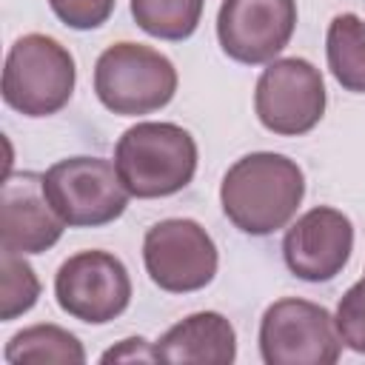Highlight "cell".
Returning <instances> with one entry per match:
<instances>
[{"mask_svg":"<svg viewBox=\"0 0 365 365\" xmlns=\"http://www.w3.org/2000/svg\"><path fill=\"white\" fill-rule=\"evenodd\" d=\"M9 365H26V362H68V365H80L86 362V351L83 342L51 322L43 325H29L23 331H17L3 351Z\"/></svg>","mask_w":365,"mask_h":365,"instance_id":"obj_15","label":"cell"},{"mask_svg":"<svg viewBox=\"0 0 365 365\" xmlns=\"http://www.w3.org/2000/svg\"><path fill=\"white\" fill-rule=\"evenodd\" d=\"M46 194L54 211L71 228H100L123 217L128 188L111 160L68 157L54 163L46 174Z\"/></svg>","mask_w":365,"mask_h":365,"instance_id":"obj_5","label":"cell"},{"mask_svg":"<svg viewBox=\"0 0 365 365\" xmlns=\"http://www.w3.org/2000/svg\"><path fill=\"white\" fill-rule=\"evenodd\" d=\"M94 94L120 117L151 114L177 94V68L163 51L123 40L97 57Z\"/></svg>","mask_w":365,"mask_h":365,"instance_id":"obj_3","label":"cell"},{"mask_svg":"<svg viewBox=\"0 0 365 365\" xmlns=\"http://www.w3.org/2000/svg\"><path fill=\"white\" fill-rule=\"evenodd\" d=\"M157 362L182 365H231L237 359L234 325L217 311H197L171 325L154 342Z\"/></svg>","mask_w":365,"mask_h":365,"instance_id":"obj_13","label":"cell"},{"mask_svg":"<svg viewBox=\"0 0 365 365\" xmlns=\"http://www.w3.org/2000/svg\"><path fill=\"white\" fill-rule=\"evenodd\" d=\"M297 0H222L217 40L242 66L271 63L294 37Z\"/></svg>","mask_w":365,"mask_h":365,"instance_id":"obj_10","label":"cell"},{"mask_svg":"<svg viewBox=\"0 0 365 365\" xmlns=\"http://www.w3.org/2000/svg\"><path fill=\"white\" fill-rule=\"evenodd\" d=\"M351 251L354 225L342 211L331 205H317L297 217L282 240V257L288 271L305 282H328L342 274Z\"/></svg>","mask_w":365,"mask_h":365,"instance_id":"obj_11","label":"cell"},{"mask_svg":"<svg viewBox=\"0 0 365 365\" xmlns=\"http://www.w3.org/2000/svg\"><path fill=\"white\" fill-rule=\"evenodd\" d=\"M48 6L60 23L77 31L103 26L114 11V0H48Z\"/></svg>","mask_w":365,"mask_h":365,"instance_id":"obj_19","label":"cell"},{"mask_svg":"<svg viewBox=\"0 0 365 365\" xmlns=\"http://www.w3.org/2000/svg\"><path fill=\"white\" fill-rule=\"evenodd\" d=\"M71 51L48 34H23L6 54L3 100L26 117H51L74 94Z\"/></svg>","mask_w":365,"mask_h":365,"instance_id":"obj_4","label":"cell"},{"mask_svg":"<svg viewBox=\"0 0 365 365\" xmlns=\"http://www.w3.org/2000/svg\"><path fill=\"white\" fill-rule=\"evenodd\" d=\"M114 165L131 197H171L194 180L197 143L177 123H137L117 140Z\"/></svg>","mask_w":365,"mask_h":365,"instance_id":"obj_2","label":"cell"},{"mask_svg":"<svg viewBox=\"0 0 365 365\" xmlns=\"http://www.w3.org/2000/svg\"><path fill=\"white\" fill-rule=\"evenodd\" d=\"M66 231V220L54 211L43 174L14 171L3 180L0 205V242L3 251L14 254H43Z\"/></svg>","mask_w":365,"mask_h":365,"instance_id":"obj_12","label":"cell"},{"mask_svg":"<svg viewBox=\"0 0 365 365\" xmlns=\"http://www.w3.org/2000/svg\"><path fill=\"white\" fill-rule=\"evenodd\" d=\"M205 0H131L134 23L157 40H188L202 17Z\"/></svg>","mask_w":365,"mask_h":365,"instance_id":"obj_16","label":"cell"},{"mask_svg":"<svg viewBox=\"0 0 365 365\" xmlns=\"http://www.w3.org/2000/svg\"><path fill=\"white\" fill-rule=\"evenodd\" d=\"M100 362H157V356L151 342H145L143 336H128L120 345L108 348L100 356Z\"/></svg>","mask_w":365,"mask_h":365,"instance_id":"obj_20","label":"cell"},{"mask_svg":"<svg viewBox=\"0 0 365 365\" xmlns=\"http://www.w3.org/2000/svg\"><path fill=\"white\" fill-rule=\"evenodd\" d=\"M325 57L334 80L354 94H365V17L342 11L328 23Z\"/></svg>","mask_w":365,"mask_h":365,"instance_id":"obj_14","label":"cell"},{"mask_svg":"<svg viewBox=\"0 0 365 365\" xmlns=\"http://www.w3.org/2000/svg\"><path fill=\"white\" fill-rule=\"evenodd\" d=\"M143 262L157 288L168 294H191L214 279L220 257L211 234L197 220L171 217L145 231Z\"/></svg>","mask_w":365,"mask_h":365,"instance_id":"obj_8","label":"cell"},{"mask_svg":"<svg viewBox=\"0 0 365 365\" xmlns=\"http://www.w3.org/2000/svg\"><path fill=\"white\" fill-rule=\"evenodd\" d=\"M336 331L342 336V342L356 351V354H365V279L354 282L339 305H336Z\"/></svg>","mask_w":365,"mask_h":365,"instance_id":"obj_18","label":"cell"},{"mask_svg":"<svg viewBox=\"0 0 365 365\" xmlns=\"http://www.w3.org/2000/svg\"><path fill=\"white\" fill-rule=\"evenodd\" d=\"M54 297L68 317L106 325L128 308L131 277L120 257L108 251H80L57 268Z\"/></svg>","mask_w":365,"mask_h":365,"instance_id":"obj_9","label":"cell"},{"mask_svg":"<svg viewBox=\"0 0 365 365\" xmlns=\"http://www.w3.org/2000/svg\"><path fill=\"white\" fill-rule=\"evenodd\" d=\"M0 268H3L0 319L9 322L34 308V302L40 297V279H37L34 268L23 259V254H14V251H3Z\"/></svg>","mask_w":365,"mask_h":365,"instance_id":"obj_17","label":"cell"},{"mask_svg":"<svg viewBox=\"0 0 365 365\" xmlns=\"http://www.w3.org/2000/svg\"><path fill=\"white\" fill-rule=\"evenodd\" d=\"M305 197V174L297 160L274 151L240 157L222 177L220 202L225 217L251 237L285 228Z\"/></svg>","mask_w":365,"mask_h":365,"instance_id":"obj_1","label":"cell"},{"mask_svg":"<svg viewBox=\"0 0 365 365\" xmlns=\"http://www.w3.org/2000/svg\"><path fill=\"white\" fill-rule=\"evenodd\" d=\"M254 111L259 123L279 137L308 134L325 114L322 71L302 57L271 60L257 80Z\"/></svg>","mask_w":365,"mask_h":365,"instance_id":"obj_7","label":"cell"},{"mask_svg":"<svg viewBox=\"0 0 365 365\" xmlns=\"http://www.w3.org/2000/svg\"><path fill=\"white\" fill-rule=\"evenodd\" d=\"M259 354L265 365H334L342 336L328 308L285 297L271 302L259 319Z\"/></svg>","mask_w":365,"mask_h":365,"instance_id":"obj_6","label":"cell"}]
</instances>
